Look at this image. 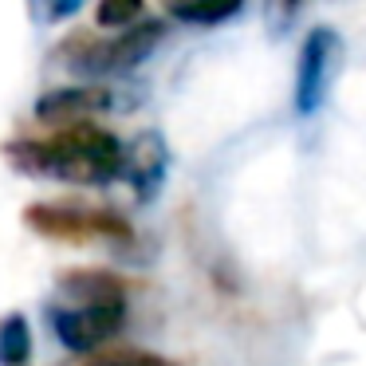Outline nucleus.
<instances>
[{
    "mask_svg": "<svg viewBox=\"0 0 366 366\" xmlns=\"http://www.w3.org/2000/svg\"><path fill=\"white\" fill-rule=\"evenodd\" d=\"M4 154L24 174H44L75 185H107L122 174V142L91 119L56 127V134L48 138H16Z\"/></svg>",
    "mask_w": 366,
    "mask_h": 366,
    "instance_id": "obj_1",
    "label": "nucleus"
},
{
    "mask_svg": "<svg viewBox=\"0 0 366 366\" xmlns=\"http://www.w3.org/2000/svg\"><path fill=\"white\" fill-rule=\"evenodd\" d=\"M162 32L166 28L158 20H146V24H127V32L111 36V40H95V36H75L67 44V59H71L75 71L83 75H119L138 67L154 48H158Z\"/></svg>",
    "mask_w": 366,
    "mask_h": 366,
    "instance_id": "obj_2",
    "label": "nucleus"
},
{
    "mask_svg": "<svg viewBox=\"0 0 366 366\" xmlns=\"http://www.w3.org/2000/svg\"><path fill=\"white\" fill-rule=\"evenodd\" d=\"M127 319V300H75V307H59L51 315L56 339L75 355L99 350L122 331Z\"/></svg>",
    "mask_w": 366,
    "mask_h": 366,
    "instance_id": "obj_3",
    "label": "nucleus"
},
{
    "mask_svg": "<svg viewBox=\"0 0 366 366\" xmlns=\"http://www.w3.org/2000/svg\"><path fill=\"white\" fill-rule=\"evenodd\" d=\"M24 217L36 232L56 240H130V224L119 213H103V209L32 205Z\"/></svg>",
    "mask_w": 366,
    "mask_h": 366,
    "instance_id": "obj_4",
    "label": "nucleus"
},
{
    "mask_svg": "<svg viewBox=\"0 0 366 366\" xmlns=\"http://www.w3.org/2000/svg\"><path fill=\"white\" fill-rule=\"evenodd\" d=\"M339 36L331 28H311L300 48V71H295V111L315 114L327 103L331 79L339 71Z\"/></svg>",
    "mask_w": 366,
    "mask_h": 366,
    "instance_id": "obj_5",
    "label": "nucleus"
},
{
    "mask_svg": "<svg viewBox=\"0 0 366 366\" xmlns=\"http://www.w3.org/2000/svg\"><path fill=\"white\" fill-rule=\"evenodd\" d=\"M166 162H169V154H166L162 134L146 130V134H138L130 142V150H122V177L134 185L138 197L150 201L158 193V185L166 182Z\"/></svg>",
    "mask_w": 366,
    "mask_h": 366,
    "instance_id": "obj_6",
    "label": "nucleus"
},
{
    "mask_svg": "<svg viewBox=\"0 0 366 366\" xmlns=\"http://www.w3.org/2000/svg\"><path fill=\"white\" fill-rule=\"evenodd\" d=\"M103 107H111V95H107V91L75 87V91H51V95H44L40 107H36V114H40L44 122H51V127H67V122L91 119V114L103 111Z\"/></svg>",
    "mask_w": 366,
    "mask_h": 366,
    "instance_id": "obj_7",
    "label": "nucleus"
},
{
    "mask_svg": "<svg viewBox=\"0 0 366 366\" xmlns=\"http://www.w3.org/2000/svg\"><path fill=\"white\" fill-rule=\"evenodd\" d=\"M248 0H166V12L182 24H197V28H213L224 24L229 16H237Z\"/></svg>",
    "mask_w": 366,
    "mask_h": 366,
    "instance_id": "obj_8",
    "label": "nucleus"
},
{
    "mask_svg": "<svg viewBox=\"0 0 366 366\" xmlns=\"http://www.w3.org/2000/svg\"><path fill=\"white\" fill-rule=\"evenodd\" d=\"M32 362V331L24 315L0 319V366H28Z\"/></svg>",
    "mask_w": 366,
    "mask_h": 366,
    "instance_id": "obj_9",
    "label": "nucleus"
},
{
    "mask_svg": "<svg viewBox=\"0 0 366 366\" xmlns=\"http://www.w3.org/2000/svg\"><path fill=\"white\" fill-rule=\"evenodd\" d=\"M138 12H142V0H99V28H127L138 20Z\"/></svg>",
    "mask_w": 366,
    "mask_h": 366,
    "instance_id": "obj_10",
    "label": "nucleus"
},
{
    "mask_svg": "<svg viewBox=\"0 0 366 366\" xmlns=\"http://www.w3.org/2000/svg\"><path fill=\"white\" fill-rule=\"evenodd\" d=\"M91 366H177L162 355H146V350H111V355H99V362Z\"/></svg>",
    "mask_w": 366,
    "mask_h": 366,
    "instance_id": "obj_11",
    "label": "nucleus"
},
{
    "mask_svg": "<svg viewBox=\"0 0 366 366\" xmlns=\"http://www.w3.org/2000/svg\"><path fill=\"white\" fill-rule=\"evenodd\" d=\"M32 4V16L44 20V24H59V20H67L71 12H79L83 0H28Z\"/></svg>",
    "mask_w": 366,
    "mask_h": 366,
    "instance_id": "obj_12",
    "label": "nucleus"
},
{
    "mask_svg": "<svg viewBox=\"0 0 366 366\" xmlns=\"http://www.w3.org/2000/svg\"><path fill=\"white\" fill-rule=\"evenodd\" d=\"M284 4H287V9H295V4H300V0H284Z\"/></svg>",
    "mask_w": 366,
    "mask_h": 366,
    "instance_id": "obj_13",
    "label": "nucleus"
}]
</instances>
